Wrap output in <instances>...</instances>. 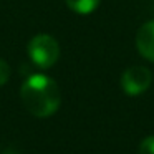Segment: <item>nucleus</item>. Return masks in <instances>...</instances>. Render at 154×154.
Returning <instances> with one entry per match:
<instances>
[{"mask_svg": "<svg viewBox=\"0 0 154 154\" xmlns=\"http://www.w3.org/2000/svg\"><path fill=\"white\" fill-rule=\"evenodd\" d=\"M136 48L146 60L154 61V20L144 23L137 30Z\"/></svg>", "mask_w": 154, "mask_h": 154, "instance_id": "obj_4", "label": "nucleus"}, {"mask_svg": "<svg viewBox=\"0 0 154 154\" xmlns=\"http://www.w3.org/2000/svg\"><path fill=\"white\" fill-rule=\"evenodd\" d=\"M152 81V75L146 66H131L121 76L123 91L129 96H137L149 88Z\"/></svg>", "mask_w": 154, "mask_h": 154, "instance_id": "obj_3", "label": "nucleus"}, {"mask_svg": "<svg viewBox=\"0 0 154 154\" xmlns=\"http://www.w3.org/2000/svg\"><path fill=\"white\" fill-rule=\"evenodd\" d=\"M139 154H154V136H149L139 144Z\"/></svg>", "mask_w": 154, "mask_h": 154, "instance_id": "obj_6", "label": "nucleus"}, {"mask_svg": "<svg viewBox=\"0 0 154 154\" xmlns=\"http://www.w3.org/2000/svg\"><path fill=\"white\" fill-rule=\"evenodd\" d=\"M8 78H10V66H8L7 61L0 60V86L7 83Z\"/></svg>", "mask_w": 154, "mask_h": 154, "instance_id": "obj_7", "label": "nucleus"}, {"mask_svg": "<svg viewBox=\"0 0 154 154\" xmlns=\"http://www.w3.org/2000/svg\"><path fill=\"white\" fill-rule=\"evenodd\" d=\"M20 96L28 113L37 118H48L55 114L61 103L57 81L42 73H35L23 81Z\"/></svg>", "mask_w": 154, "mask_h": 154, "instance_id": "obj_1", "label": "nucleus"}, {"mask_svg": "<svg viewBox=\"0 0 154 154\" xmlns=\"http://www.w3.org/2000/svg\"><path fill=\"white\" fill-rule=\"evenodd\" d=\"M71 12L78 15H90L98 8L101 0H65Z\"/></svg>", "mask_w": 154, "mask_h": 154, "instance_id": "obj_5", "label": "nucleus"}, {"mask_svg": "<svg viewBox=\"0 0 154 154\" xmlns=\"http://www.w3.org/2000/svg\"><path fill=\"white\" fill-rule=\"evenodd\" d=\"M27 50L30 60L42 70L53 66L60 58V45L53 37H50L47 33L33 37L28 43Z\"/></svg>", "mask_w": 154, "mask_h": 154, "instance_id": "obj_2", "label": "nucleus"}]
</instances>
